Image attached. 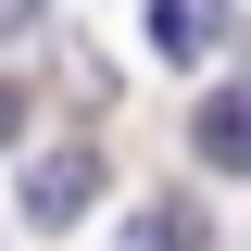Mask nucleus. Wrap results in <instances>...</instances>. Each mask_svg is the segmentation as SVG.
Masks as SVG:
<instances>
[{
  "mask_svg": "<svg viewBox=\"0 0 251 251\" xmlns=\"http://www.w3.org/2000/svg\"><path fill=\"white\" fill-rule=\"evenodd\" d=\"M226 38H239L226 0H151V50H163V63H214Z\"/></svg>",
  "mask_w": 251,
  "mask_h": 251,
  "instance_id": "1",
  "label": "nucleus"
},
{
  "mask_svg": "<svg viewBox=\"0 0 251 251\" xmlns=\"http://www.w3.org/2000/svg\"><path fill=\"white\" fill-rule=\"evenodd\" d=\"M88 201H100V151H50L25 176V226H75Z\"/></svg>",
  "mask_w": 251,
  "mask_h": 251,
  "instance_id": "2",
  "label": "nucleus"
},
{
  "mask_svg": "<svg viewBox=\"0 0 251 251\" xmlns=\"http://www.w3.org/2000/svg\"><path fill=\"white\" fill-rule=\"evenodd\" d=\"M188 138H201V163H226V176H251V75H226V88L201 100V126H188Z\"/></svg>",
  "mask_w": 251,
  "mask_h": 251,
  "instance_id": "3",
  "label": "nucleus"
},
{
  "mask_svg": "<svg viewBox=\"0 0 251 251\" xmlns=\"http://www.w3.org/2000/svg\"><path fill=\"white\" fill-rule=\"evenodd\" d=\"M126 251H201V201H138L126 214Z\"/></svg>",
  "mask_w": 251,
  "mask_h": 251,
  "instance_id": "4",
  "label": "nucleus"
},
{
  "mask_svg": "<svg viewBox=\"0 0 251 251\" xmlns=\"http://www.w3.org/2000/svg\"><path fill=\"white\" fill-rule=\"evenodd\" d=\"M13 126H25V88H13V75H0V138H13Z\"/></svg>",
  "mask_w": 251,
  "mask_h": 251,
  "instance_id": "5",
  "label": "nucleus"
},
{
  "mask_svg": "<svg viewBox=\"0 0 251 251\" xmlns=\"http://www.w3.org/2000/svg\"><path fill=\"white\" fill-rule=\"evenodd\" d=\"M25 13H38V0H0V38H13V25H25Z\"/></svg>",
  "mask_w": 251,
  "mask_h": 251,
  "instance_id": "6",
  "label": "nucleus"
}]
</instances>
